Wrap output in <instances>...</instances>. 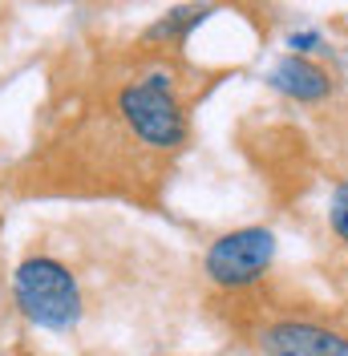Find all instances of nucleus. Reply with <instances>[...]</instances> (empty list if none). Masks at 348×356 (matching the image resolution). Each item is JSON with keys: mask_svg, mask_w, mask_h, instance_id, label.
I'll return each instance as SVG.
<instances>
[{"mask_svg": "<svg viewBox=\"0 0 348 356\" xmlns=\"http://www.w3.org/2000/svg\"><path fill=\"white\" fill-rule=\"evenodd\" d=\"M287 49H292V57H308V53H320L324 49V37L320 33H292L287 37Z\"/></svg>", "mask_w": 348, "mask_h": 356, "instance_id": "nucleus-8", "label": "nucleus"}, {"mask_svg": "<svg viewBox=\"0 0 348 356\" xmlns=\"http://www.w3.org/2000/svg\"><path fill=\"white\" fill-rule=\"evenodd\" d=\"M211 17V8H171L166 17H158V21L146 29V41H158V44H182L191 37V29Z\"/></svg>", "mask_w": 348, "mask_h": 356, "instance_id": "nucleus-6", "label": "nucleus"}, {"mask_svg": "<svg viewBox=\"0 0 348 356\" xmlns=\"http://www.w3.org/2000/svg\"><path fill=\"white\" fill-rule=\"evenodd\" d=\"M13 300L24 320L45 332H69L86 316V296L77 275L53 255H29L13 271Z\"/></svg>", "mask_w": 348, "mask_h": 356, "instance_id": "nucleus-1", "label": "nucleus"}, {"mask_svg": "<svg viewBox=\"0 0 348 356\" xmlns=\"http://www.w3.org/2000/svg\"><path fill=\"white\" fill-rule=\"evenodd\" d=\"M328 227L332 235L348 247V178H340L332 186V199H328Z\"/></svg>", "mask_w": 348, "mask_h": 356, "instance_id": "nucleus-7", "label": "nucleus"}, {"mask_svg": "<svg viewBox=\"0 0 348 356\" xmlns=\"http://www.w3.org/2000/svg\"><path fill=\"white\" fill-rule=\"evenodd\" d=\"M267 86L283 93V97H292V102H300V106H316V102H324L336 93V77H332V69H324L320 61H312V57H280L271 73H267Z\"/></svg>", "mask_w": 348, "mask_h": 356, "instance_id": "nucleus-5", "label": "nucleus"}, {"mask_svg": "<svg viewBox=\"0 0 348 356\" xmlns=\"http://www.w3.org/2000/svg\"><path fill=\"white\" fill-rule=\"evenodd\" d=\"M260 356H348V328L320 316H276L255 328Z\"/></svg>", "mask_w": 348, "mask_h": 356, "instance_id": "nucleus-4", "label": "nucleus"}, {"mask_svg": "<svg viewBox=\"0 0 348 356\" xmlns=\"http://www.w3.org/2000/svg\"><path fill=\"white\" fill-rule=\"evenodd\" d=\"M17 356H33V353H17Z\"/></svg>", "mask_w": 348, "mask_h": 356, "instance_id": "nucleus-9", "label": "nucleus"}, {"mask_svg": "<svg viewBox=\"0 0 348 356\" xmlns=\"http://www.w3.org/2000/svg\"><path fill=\"white\" fill-rule=\"evenodd\" d=\"M271 264H276V231L271 227H235L207 247L203 275L219 291H247L267 280Z\"/></svg>", "mask_w": 348, "mask_h": 356, "instance_id": "nucleus-3", "label": "nucleus"}, {"mask_svg": "<svg viewBox=\"0 0 348 356\" xmlns=\"http://www.w3.org/2000/svg\"><path fill=\"white\" fill-rule=\"evenodd\" d=\"M118 113H122L126 130L150 150H178L191 134L171 73H146V77L130 81L118 93Z\"/></svg>", "mask_w": 348, "mask_h": 356, "instance_id": "nucleus-2", "label": "nucleus"}]
</instances>
